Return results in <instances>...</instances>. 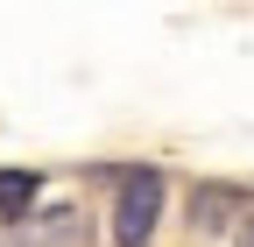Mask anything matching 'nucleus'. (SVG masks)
<instances>
[{
  "instance_id": "obj_1",
  "label": "nucleus",
  "mask_w": 254,
  "mask_h": 247,
  "mask_svg": "<svg viewBox=\"0 0 254 247\" xmlns=\"http://www.w3.org/2000/svg\"><path fill=\"white\" fill-rule=\"evenodd\" d=\"M155 219H163V170H120V191H113V247H148Z\"/></svg>"
},
{
  "instance_id": "obj_3",
  "label": "nucleus",
  "mask_w": 254,
  "mask_h": 247,
  "mask_svg": "<svg viewBox=\"0 0 254 247\" xmlns=\"http://www.w3.org/2000/svg\"><path fill=\"white\" fill-rule=\"evenodd\" d=\"M36 191H43V177H36V170H0V219H28Z\"/></svg>"
},
{
  "instance_id": "obj_4",
  "label": "nucleus",
  "mask_w": 254,
  "mask_h": 247,
  "mask_svg": "<svg viewBox=\"0 0 254 247\" xmlns=\"http://www.w3.org/2000/svg\"><path fill=\"white\" fill-rule=\"evenodd\" d=\"M233 247H254V212H247L240 226H233Z\"/></svg>"
},
{
  "instance_id": "obj_2",
  "label": "nucleus",
  "mask_w": 254,
  "mask_h": 247,
  "mask_svg": "<svg viewBox=\"0 0 254 247\" xmlns=\"http://www.w3.org/2000/svg\"><path fill=\"white\" fill-rule=\"evenodd\" d=\"M247 212H254V198L240 184H198V191H190V226L198 233H233Z\"/></svg>"
}]
</instances>
